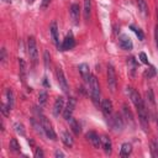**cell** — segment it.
<instances>
[{"label":"cell","mask_w":158,"mask_h":158,"mask_svg":"<svg viewBox=\"0 0 158 158\" xmlns=\"http://www.w3.org/2000/svg\"><path fill=\"white\" fill-rule=\"evenodd\" d=\"M40 121H41V123H42L44 135H46L49 139H53V141L57 139V135H56V132H54V130H53V127H52V123L47 120V117H44L43 115H41Z\"/></svg>","instance_id":"obj_2"},{"label":"cell","mask_w":158,"mask_h":158,"mask_svg":"<svg viewBox=\"0 0 158 158\" xmlns=\"http://www.w3.org/2000/svg\"><path fill=\"white\" fill-rule=\"evenodd\" d=\"M19 64H20V77H21V80L25 81V74H26V63L23 59H19Z\"/></svg>","instance_id":"obj_24"},{"label":"cell","mask_w":158,"mask_h":158,"mask_svg":"<svg viewBox=\"0 0 158 158\" xmlns=\"http://www.w3.org/2000/svg\"><path fill=\"white\" fill-rule=\"evenodd\" d=\"M27 1H28V2H33L35 0H27Z\"/></svg>","instance_id":"obj_41"},{"label":"cell","mask_w":158,"mask_h":158,"mask_svg":"<svg viewBox=\"0 0 158 158\" xmlns=\"http://www.w3.org/2000/svg\"><path fill=\"white\" fill-rule=\"evenodd\" d=\"M49 32H51V36H52L53 42H54L56 46H58V48H59V37H58V28H57V23H56V22H52V25H51V27H49Z\"/></svg>","instance_id":"obj_15"},{"label":"cell","mask_w":158,"mask_h":158,"mask_svg":"<svg viewBox=\"0 0 158 158\" xmlns=\"http://www.w3.org/2000/svg\"><path fill=\"white\" fill-rule=\"evenodd\" d=\"M130 28L136 33V36L138 37V40H139V41H143L144 35H143V32H142V30H141V28H137V27H135V26H130Z\"/></svg>","instance_id":"obj_25"},{"label":"cell","mask_w":158,"mask_h":158,"mask_svg":"<svg viewBox=\"0 0 158 158\" xmlns=\"http://www.w3.org/2000/svg\"><path fill=\"white\" fill-rule=\"evenodd\" d=\"M123 114H125V117H126V120L127 121H133V117H132V114H131V111L128 110V107L126 106V105H123Z\"/></svg>","instance_id":"obj_29"},{"label":"cell","mask_w":158,"mask_h":158,"mask_svg":"<svg viewBox=\"0 0 158 158\" xmlns=\"http://www.w3.org/2000/svg\"><path fill=\"white\" fill-rule=\"evenodd\" d=\"M15 130L17 133H20L21 136H25V128H23V125L22 123H16L15 125Z\"/></svg>","instance_id":"obj_31"},{"label":"cell","mask_w":158,"mask_h":158,"mask_svg":"<svg viewBox=\"0 0 158 158\" xmlns=\"http://www.w3.org/2000/svg\"><path fill=\"white\" fill-rule=\"evenodd\" d=\"M154 75H156V69H154V67H149V68L144 72V77L152 78V77H154Z\"/></svg>","instance_id":"obj_30"},{"label":"cell","mask_w":158,"mask_h":158,"mask_svg":"<svg viewBox=\"0 0 158 158\" xmlns=\"http://www.w3.org/2000/svg\"><path fill=\"white\" fill-rule=\"evenodd\" d=\"M132 152V146L130 143H123L121 146V149H120V156L121 157H128Z\"/></svg>","instance_id":"obj_19"},{"label":"cell","mask_w":158,"mask_h":158,"mask_svg":"<svg viewBox=\"0 0 158 158\" xmlns=\"http://www.w3.org/2000/svg\"><path fill=\"white\" fill-rule=\"evenodd\" d=\"M4 1H5V2H10L11 0H4Z\"/></svg>","instance_id":"obj_40"},{"label":"cell","mask_w":158,"mask_h":158,"mask_svg":"<svg viewBox=\"0 0 158 158\" xmlns=\"http://www.w3.org/2000/svg\"><path fill=\"white\" fill-rule=\"evenodd\" d=\"M139 59H141V62H142V63H144V64H148V59H147V56H146V53L141 52V53H139Z\"/></svg>","instance_id":"obj_34"},{"label":"cell","mask_w":158,"mask_h":158,"mask_svg":"<svg viewBox=\"0 0 158 158\" xmlns=\"http://www.w3.org/2000/svg\"><path fill=\"white\" fill-rule=\"evenodd\" d=\"M107 84H109V88L111 89V91H115L116 85H117V79H116L115 69L111 64L107 65Z\"/></svg>","instance_id":"obj_5"},{"label":"cell","mask_w":158,"mask_h":158,"mask_svg":"<svg viewBox=\"0 0 158 158\" xmlns=\"http://www.w3.org/2000/svg\"><path fill=\"white\" fill-rule=\"evenodd\" d=\"M46 101H47V93L46 91L40 93V95H38V104L40 105H44Z\"/></svg>","instance_id":"obj_28"},{"label":"cell","mask_w":158,"mask_h":158,"mask_svg":"<svg viewBox=\"0 0 158 158\" xmlns=\"http://www.w3.org/2000/svg\"><path fill=\"white\" fill-rule=\"evenodd\" d=\"M101 147L104 148L105 153L106 154H110L111 151H112V144H111V141L107 136H102L101 137Z\"/></svg>","instance_id":"obj_16"},{"label":"cell","mask_w":158,"mask_h":158,"mask_svg":"<svg viewBox=\"0 0 158 158\" xmlns=\"http://www.w3.org/2000/svg\"><path fill=\"white\" fill-rule=\"evenodd\" d=\"M62 141H63V143H64L67 147H72L73 143H74V139H73L72 135H70L69 132H67V131H63V132H62Z\"/></svg>","instance_id":"obj_18"},{"label":"cell","mask_w":158,"mask_h":158,"mask_svg":"<svg viewBox=\"0 0 158 158\" xmlns=\"http://www.w3.org/2000/svg\"><path fill=\"white\" fill-rule=\"evenodd\" d=\"M9 147H10V151H12L14 153H20V151H21V147H20V144H19L16 138H11L10 139Z\"/></svg>","instance_id":"obj_21"},{"label":"cell","mask_w":158,"mask_h":158,"mask_svg":"<svg viewBox=\"0 0 158 158\" xmlns=\"http://www.w3.org/2000/svg\"><path fill=\"white\" fill-rule=\"evenodd\" d=\"M136 1H137V6H138V10L141 11V14L143 16H147V14H148V6H147L146 0H136Z\"/></svg>","instance_id":"obj_20"},{"label":"cell","mask_w":158,"mask_h":158,"mask_svg":"<svg viewBox=\"0 0 158 158\" xmlns=\"http://www.w3.org/2000/svg\"><path fill=\"white\" fill-rule=\"evenodd\" d=\"M101 110L105 116H110L112 112V102L109 99H104L101 101Z\"/></svg>","instance_id":"obj_13"},{"label":"cell","mask_w":158,"mask_h":158,"mask_svg":"<svg viewBox=\"0 0 158 158\" xmlns=\"http://www.w3.org/2000/svg\"><path fill=\"white\" fill-rule=\"evenodd\" d=\"M88 88H89V93H90V96L94 101L95 105H99L100 102V86H99V81L98 79L91 75L89 81H88Z\"/></svg>","instance_id":"obj_1"},{"label":"cell","mask_w":158,"mask_h":158,"mask_svg":"<svg viewBox=\"0 0 158 158\" xmlns=\"http://www.w3.org/2000/svg\"><path fill=\"white\" fill-rule=\"evenodd\" d=\"M74 107H75V99H74V98H69V100H68V102H67V106H65L64 110H63V117H64L67 121H69V120L72 118Z\"/></svg>","instance_id":"obj_7"},{"label":"cell","mask_w":158,"mask_h":158,"mask_svg":"<svg viewBox=\"0 0 158 158\" xmlns=\"http://www.w3.org/2000/svg\"><path fill=\"white\" fill-rule=\"evenodd\" d=\"M48 62H49V53L46 51L44 52V64H46V67H48Z\"/></svg>","instance_id":"obj_36"},{"label":"cell","mask_w":158,"mask_h":158,"mask_svg":"<svg viewBox=\"0 0 158 158\" xmlns=\"http://www.w3.org/2000/svg\"><path fill=\"white\" fill-rule=\"evenodd\" d=\"M69 123H70L72 131H73L75 135H79V133H80V130H81V128H80V125H79V122H78L75 118H73V117H72V118L69 120Z\"/></svg>","instance_id":"obj_23"},{"label":"cell","mask_w":158,"mask_h":158,"mask_svg":"<svg viewBox=\"0 0 158 158\" xmlns=\"http://www.w3.org/2000/svg\"><path fill=\"white\" fill-rule=\"evenodd\" d=\"M79 72H80V74H81V77H83V79L88 83L89 81V79H90V77H91V74H90V69H89V65L88 64H85V63H83V64H80L79 65Z\"/></svg>","instance_id":"obj_14"},{"label":"cell","mask_w":158,"mask_h":158,"mask_svg":"<svg viewBox=\"0 0 158 158\" xmlns=\"http://www.w3.org/2000/svg\"><path fill=\"white\" fill-rule=\"evenodd\" d=\"M118 44L122 49L125 51H131L133 48V43L131 41V38L127 36V35H121L120 38H118Z\"/></svg>","instance_id":"obj_10"},{"label":"cell","mask_w":158,"mask_h":158,"mask_svg":"<svg viewBox=\"0 0 158 158\" xmlns=\"http://www.w3.org/2000/svg\"><path fill=\"white\" fill-rule=\"evenodd\" d=\"M54 156H56V157H60V158H63V157H64V153L57 149V151H56V153H54Z\"/></svg>","instance_id":"obj_37"},{"label":"cell","mask_w":158,"mask_h":158,"mask_svg":"<svg viewBox=\"0 0 158 158\" xmlns=\"http://www.w3.org/2000/svg\"><path fill=\"white\" fill-rule=\"evenodd\" d=\"M56 77H57V80H58V84L59 86L62 88V90L64 93H68L69 91V86H68V83H67V79L64 77V73L62 70V68H57L56 69Z\"/></svg>","instance_id":"obj_6"},{"label":"cell","mask_w":158,"mask_h":158,"mask_svg":"<svg viewBox=\"0 0 158 158\" xmlns=\"http://www.w3.org/2000/svg\"><path fill=\"white\" fill-rule=\"evenodd\" d=\"M85 137L90 141V143L95 147V148H99V147H101V137H99L95 132H93V131H90V132H88L86 135H85Z\"/></svg>","instance_id":"obj_12"},{"label":"cell","mask_w":158,"mask_h":158,"mask_svg":"<svg viewBox=\"0 0 158 158\" xmlns=\"http://www.w3.org/2000/svg\"><path fill=\"white\" fill-rule=\"evenodd\" d=\"M90 10H91V1L90 0H84V19L89 20L90 19Z\"/></svg>","instance_id":"obj_22"},{"label":"cell","mask_w":158,"mask_h":158,"mask_svg":"<svg viewBox=\"0 0 158 158\" xmlns=\"http://www.w3.org/2000/svg\"><path fill=\"white\" fill-rule=\"evenodd\" d=\"M151 154L152 157H158V139L151 144Z\"/></svg>","instance_id":"obj_27"},{"label":"cell","mask_w":158,"mask_h":158,"mask_svg":"<svg viewBox=\"0 0 158 158\" xmlns=\"http://www.w3.org/2000/svg\"><path fill=\"white\" fill-rule=\"evenodd\" d=\"M63 106H64V99L62 96H58L56 99V101H54V105H53V115L54 116H59L64 110Z\"/></svg>","instance_id":"obj_11"},{"label":"cell","mask_w":158,"mask_h":158,"mask_svg":"<svg viewBox=\"0 0 158 158\" xmlns=\"http://www.w3.org/2000/svg\"><path fill=\"white\" fill-rule=\"evenodd\" d=\"M35 157H36V158H43V157H44L43 151H42L41 148H37L36 152H35Z\"/></svg>","instance_id":"obj_33"},{"label":"cell","mask_w":158,"mask_h":158,"mask_svg":"<svg viewBox=\"0 0 158 158\" xmlns=\"http://www.w3.org/2000/svg\"><path fill=\"white\" fill-rule=\"evenodd\" d=\"M48 2H49V0H43V2H42L43 7H44V6H47V5H48Z\"/></svg>","instance_id":"obj_39"},{"label":"cell","mask_w":158,"mask_h":158,"mask_svg":"<svg viewBox=\"0 0 158 158\" xmlns=\"http://www.w3.org/2000/svg\"><path fill=\"white\" fill-rule=\"evenodd\" d=\"M74 46H75V40H74L72 32H69L60 44V51H69V49L74 48Z\"/></svg>","instance_id":"obj_8"},{"label":"cell","mask_w":158,"mask_h":158,"mask_svg":"<svg viewBox=\"0 0 158 158\" xmlns=\"http://www.w3.org/2000/svg\"><path fill=\"white\" fill-rule=\"evenodd\" d=\"M156 44L158 47V25L156 26Z\"/></svg>","instance_id":"obj_38"},{"label":"cell","mask_w":158,"mask_h":158,"mask_svg":"<svg viewBox=\"0 0 158 158\" xmlns=\"http://www.w3.org/2000/svg\"><path fill=\"white\" fill-rule=\"evenodd\" d=\"M0 59H1V63H5V60H6V51H5V48H1Z\"/></svg>","instance_id":"obj_35"},{"label":"cell","mask_w":158,"mask_h":158,"mask_svg":"<svg viewBox=\"0 0 158 158\" xmlns=\"http://www.w3.org/2000/svg\"><path fill=\"white\" fill-rule=\"evenodd\" d=\"M4 104L11 110L12 109V106H14V94H12V91L10 90V89H6L5 90V101H4Z\"/></svg>","instance_id":"obj_17"},{"label":"cell","mask_w":158,"mask_h":158,"mask_svg":"<svg viewBox=\"0 0 158 158\" xmlns=\"http://www.w3.org/2000/svg\"><path fill=\"white\" fill-rule=\"evenodd\" d=\"M69 14L72 17V21L74 25L79 23V17H80V7L78 4H72L69 7Z\"/></svg>","instance_id":"obj_9"},{"label":"cell","mask_w":158,"mask_h":158,"mask_svg":"<svg viewBox=\"0 0 158 158\" xmlns=\"http://www.w3.org/2000/svg\"><path fill=\"white\" fill-rule=\"evenodd\" d=\"M27 53H28V57L32 60V63H36L38 52H37V46H36V41L33 37H28V40H27Z\"/></svg>","instance_id":"obj_3"},{"label":"cell","mask_w":158,"mask_h":158,"mask_svg":"<svg viewBox=\"0 0 158 158\" xmlns=\"http://www.w3.org/2000/svg\"><path fill=\"white\" fill-rule=\"evenodd\" d=\"M146 98H147V100H148L152 105H154V96H153L152 90H147V91H146Z\"/></svg>","instance_id":"obj_32"},{"label":"cell","mask_w":158,"mask_h":158,"mask_svg":"<svg viewBox=\"0 0 158 158\" xmlns=\"http://www.w3.org/2000/svg\"><path fill=\"white\" fill-rule=\"evenodd\" d=\"M136 62H135V58H130L128 59V69H130V72H131V74L132 75H135V72H136Z\"/></svg>","instance_id":"obj_26"},{"label":"cell","mask_w":158,"mask_h":158,"mask_svg":"<svg viewBox=\"0 0 158 158\" xmlns=\"http://www.w3.org/2000/svg\"><path fill=\"white\" fill-rule=\"evenodd\" d=\"M109 123H110L111 128L117 132H121L123 130V120H122L121 115H118V114H114L112 116H109Z\"/></svg>","instance_id":"obj_4"}]
</instances>
